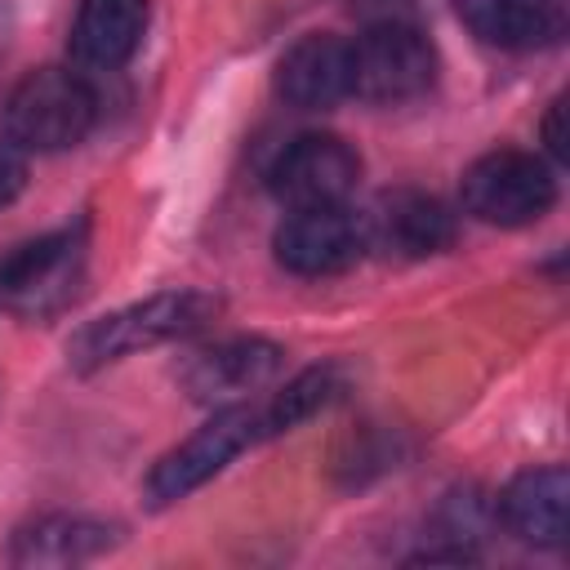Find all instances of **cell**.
I'll use <instances>...</instances> for the list:
<instances>
[{
	"label": "cell",
	"mask_w": 570,
	"mask_h": 570,
	"mask_svg": "<svg viewBox=\"0 0 570 570\" xmlns=\"http://www.w3.org/2000/svg\"><path fill=\"white\" fill-rule=\"evenodd\" d=\"M218 312H223V298H214L205 289H165V294L138 298L129 307H116V312L89 321L67 343V361H71V370L94 374L134 352H147V347H160L174 338H191L205 325H214Z\"/></svg>",
	"instance_id": "6da1fadb"
},
{
	"label": "cell",
	"mask_w": 570,
	"mask_h": 570,
	"mask_svg": "<svg viewBox=\"0 0 570 570\" xmlns=\"http://www.w3.org/2000/svg\"><path fill=\"white\" fill-rule=\"evenodd\" d=\"M98 98L71 67H36L4 98V138L22 151H67L94 125Z\"/></svg>",
	"instance_id": "7a4b0ae2"
},
{
	"label": "cell",
	"mask_w": 570,
	"mask_h": 570,
	"mask_svg": "<svg viewBox=\"0 0 570 570\" xmlns=\"http://www.w3.org/2000/svg\"><path fill=\"white\" fill-rule=\"evenodd\" d=\"M263 441V410L258 405H223L205 428H196L183 445L156 459V468L142 481L147 508H169L200 490L209 476H218L240 450Z\"/></svg>",
	"instance_id": "3957f363"
},
{
	"label": "cell",
	"mask_w": 570,
	"mask_h": 570,
	"mask_svg": "<svg viewBox=\"0 0 570 570\" xmlns=\"http://www.w3.org/2000/svg\"><path fill=\"white\" fill-rule=\"evenodd\" d=\"M459 196H463V209L476 223H490V227H525V223H539L552 209L557 178H552V169L534 151L499 147V151L476 156L463 169Z\"/></svg>",
	"instance_id": "277c9868"
},
{
	"label": "cell",
	"mask_w": 570,
	"mask_h": 570,
	"mask_svg": "<svg viewBox=\"0 0 570 570\" xmlns=\"http://www.w3.org/2000/svg\"><path fill=\"white\" fill-rule=\"evenodd\" d=\"M85 223L36 236L0 258V303L22 316H49L67 307L85 281Z\"/></svg>",
	"instance_id": "5b68a950"
},
{
	"label": "cell",
	"mask_w": 570,
	"mask_h": 570,
	"mask_svg": "<svg viewBox=\"0 0 570 570\" xmlns=\"http://www.w3.org/2000/svg\"><path fill=\"white\" fill-rule=\"evenodd\" d=\"M436 76L432 40L414 22H374L352 40V94L365 102H410Z\"/></svg>",
	"instance_id": "8992f818"
},
{
	"label": "cell",
	"mask_w": 570,
	"mask_h": 570,
	"mask_svg": "<svg viewBox=\"0 0 570 570\" xmlns=\"http://www.w3.org/2000/svg\"><path fill=\"white\" fill-rule=\"evenodd\" d=\"M361 178V156L338 134H298L267 169V187L289 209L343 205Z\"/></svg>",
	"instance_id": "52a82bcc"
},
{
	"label": "cell",
	"mask_w": 570,
	"mask_h": 570,
	"mask_svg": "<svg viewBox=\"0 0 570 570\" xmlns=\"http://www.w3.org/2000/svg\"><path fill=\"white\" fill-rule=\"evenodd\" d=\"M276 263L294 276H338L370 249V227L343 205L294 209L272 236Z\"/></svg>",
	"instance_id": "ba28073f"
},
{
	"label": "cell",
	"mask_w": 570,
	"mask_h": 570,
	"mask_svg": "<svg viewBox=\"0 0 570 570\" xmlns=\"http://www.w3.org/2000/svg\"><path fill=\"white\" fill-rule=\"evenodd\" d=\"M276 94L298 111H330L352 94V40L312 31L276 62Z\"/></svg>",
	"instance_id": "9c48e42d"
},
{
	"label": "cell",
	"mask_w": 570,
	"mask_h": 570,
	"mask_svg": "<svg viewBox=\"0 0 570 570\" xmlns=\"http://www.w3.org/2000/svg\"><path fill=\"white\" fill-rule=\"evenodd\" d=\"M499 521L508 534L534 548H561L566 543V512H570V472L561 463L525 468L517 472L499 494Z\"/></svg>",
	"instance_id": "30bf717a"
},
{
	"label": "cell",
	"mask_w": 570,
	"mask_h": 570,
	"mask_svg": "<svg viewBox=\"0 0 570 570\" xmlns=\"http://www.w3.org/2000/svg\"><path fill=\"white\" fill-rule=\"evenodd\" d=\"M281 347L267 343V338H227V343H214L205 352H196L187 365H183V387L191 401H236L263 383L276 379L281 370Z\"/></svg>",
	"instance_id": "8fae6325"
},
{
	"label": "cell",
	"mask_w": 570,
	"mask_h": 570,
	"mask_svg": "<svg viewBox=\"0 0 570 570\" xmlns=\"http://www.w3.org/2000/svg\"><path fill=\"white\" fill-rule=\"evenodd\" d=\"M147 31V0H80L71 18V62L80 71L125 67Z\"/></svg>",
	"instance_id": "7c38bea8"
},
{
	"label": "cell",
	"mask_w": 570,
	"mask_h": 570,
	"mask_svg": "<svg viewBox=\"0 0 570 570\" xmlns=\"http://www.w3.org/2000/svg\"><path fill=\"white\" fill-rule=\"evenodd\" d=\"M120 525L94 521V517H71V512H49L27 521L13 543H9V561L13 566H80L102 557L107 548H116Z\"/></svg>",
	"instance_id": "4fadbf2b"
},
{
	"label": "cell",
	"mask_w": 570,
	"mask_h": 570,
	"mask_svg": "<svg viewBox=\"0 0 570 570\" xmlns=\"http://www.w3.org/2000/svg\"><path fill=\"white\" fill-rule=\"evenodd\" d=\"M370 240H383L387 249H396L401 258H428L454 245V214L428 196V191H392L383 196L379 214L365 223Z\"/></svg>",
	"instance_id": "5bb4252c"
},
{
	"label": "cell",
	"mask_w": 570,
	"mask_h": 570,
	"mask_svg": "<svg viewBox=\"0 0 570 570\" xmlns=\"http://www.w3.org/2000/svg\"><path fill=\"white\" fill-rule=\"evenodd\" d=\"M454 13L472 36L503 49L552 45L566 27V0H454Z\"/></svg>",
	"instance_id": "9a60e30c"
},
{
	"label": "cell",
	"mask_w": 570,
	"mask_h": 570,
	"mask_svg": "<svg viewBox=\"0 0 570 570\" xmlns=\"http://www.w3.org/2000/svg\"><path fill=\"white\" fill-rule=\"evenodd\" d=\"M338 392H343V383H338L334 365H312V370L294 374L267 405H258L263 410V436H281L289 428H298L303 419L321 414Z\"/></svg>",
	"instance_id": "2e32d148"
},
{
	"label": "cell",
	"mask_w": 570,
	"mask_h": 570,
	"mask_svg": "<svg viewBox=\"0 0 570 570\" xmlns=\"http://www.w3.org/2000/svg\"><path fill=\"white\" fill-rule=\"evenodd\" d=\"M27 187V151L9 138H0V209L13 205Z\"/></svg>",
	"instance_id": "e0dca14e"
},
{
	"label": "cell",
	"mask_w": 570,
	"mask_h": 570,
	"mask_svg": "<svg viewBox=\"0 0 570 570\" xmlns=\"http://www.w3.org/2000/svg\"><path fill=\"white\" fill-rule=\"evenodd\" d=\"M561 98L548 107V120H543V142H548V151L557 156V160H566V134H561Z\"/></svg>",
	"instance_id": "ac0fdd59"
}]
</instances>
